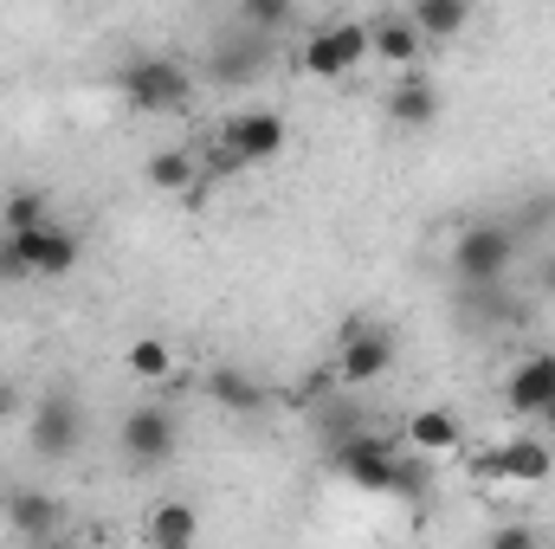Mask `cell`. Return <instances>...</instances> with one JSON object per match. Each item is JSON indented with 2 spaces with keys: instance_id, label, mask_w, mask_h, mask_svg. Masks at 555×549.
Masks as SVG:
<instances>
[{
  "instance_id": "4fadbf2b",
  "label": "cell",
  "mask_w": 555,
  "mask_h": 549,
  "mask_svg": "<svg viewBox=\"0 0 555 549\" xmlns=\"http://www.w3.org/2000/svg\"><path fill=\"white\" fill-rule=\"evenodd\" d=\"M408 446H414V459H452L459 446H465V426H459V413L452 408H420L408 420Z\"/></svg>"
},
{
  "instance_id": "9a60e30c",
  "label": "cell",
  "mask_w": 555,
  "mask_h": 549,
  "mask_svg": "<svg viewBox=\"0 0 555 549\" xmlns=\"http://www.w3.org/2000/svg\"><path fill=\"white\" fill-rule=\"evenodd\" d=\"M201 544V511L188 498H162L149 511V549H194Z\"/></svg>"
},
{
  "instance_id": "5b68a950",
  "label": "cell",
  "mask_w": 555,
  "mask_h": 549,
  "mask_svg": "<svg viewBox=\"0 0 555 549\" xmlns=\"http://www.w3.org/2000/svg\"><path fill=\"white\" fill-rule=\"evenodd\" d=\"M117 446H124V459H130L137 472L168 465V459H175V446H181V413L162 408V401H142V408L124 413V426H117Z\"/></svg>"
},
{
  "instance_id": "e0dca14e",
  "label": "cell",
  "mask_w": 555,
  "mask_h": 549,
  "mask_svg": "<svg viewBox=\"0 0 555 549\" xmlns=\"http://www.w3.org/2000/svg\"><path fill=\"white\" fill-rule=\"evenodd\" d=\"M149 188H162V194H201V155H188V149H155L149 155Z\"/></svg>"
},
{
  "instance_id": "603a6c76",
  "label": "cell",
  "mask_w": 555,
  "mask_h": 549,
  "mask_svg": "<svg viewBox=\"0 0 555 549\" xmlns=\"http://www.w3.org/2000/svg\"><path fill=\"white\" fill-rule=\"evenodd\" d=\"M485 549H543V537H537V524H498Z\"/></svg>"
},
{
  "instance_id": "ac0fdd59",
  "label": "cell",
  "mask_w": 555,
  "mask_h": 549,
  "mask_svg": "<svg viewBox=\"0 0 555 549\" xmlns=\"http://www.w3.org/2000/svg\"><path fill=\"white\" fill-rule=\"evenodd\" d=\"M207 72H214L220 85H253V78L266 72V46H259V39H233V46H214Z\"/></svg>"
},
{
  "instance_id": "ba28073f",
  "label": "cell",
  "mask_w": 555,
  "mask_h": 549,
  "mask_svg": "<svg viewBox=\"0 0 555 549\" xmlns=\"http://www.w3.org/2000/svg\"><path fill=\"white\" fill-rule=\"evenodd\" d=\"M284 142H291V130H284L278 111H233V117L220 124V149H227L240 168H266V162H278Z\"/></svg>"
},
{
  "instance_id": "52a82bcc",
  "label": "cell",
  "mask_w": 555,
  "mask_h": 549,
  "mask_svg": "<svg viewBox=\"0 0 555 549\" xmlns=\"http://www.w3.org/2000/svg\"><path fill=\"white\" fill-rule=\"evenodd\" d=\"M26 439H33L39 459H72V452L85 446V401H78L72 388L39 395L33 413H26Z\"/></svg>"
},
{
  "instance_id": "6da1fadb",
  "label": "cell",
  "mask_w": 555,
  "mask_h": 549,
  "mask_svg": "<svg viewBox=\"0 0 555 549\" xmlns=\"http://www.w3.org/2000/svg\"><path fill=\"white\" fill-rule=\"evenodd\" d=\"M511 266H517V227L511 220H472V227H459V240H452V272H459V284L491 291V284H504Z\"/></svg>"
},
{
  "instance_id": "5bb4252c",
  "label": "cell",
  "mask_w": 555,
  "mask_h": 549,
  "mask_svg": "<svg viewBox=\"0 0 555 549\" xmlns=\"http://www.w3.org/2000/svg\"><path fill=\"white\" fill-rule=\"evenodd\" d=\"M7 524H13L20 537L46 544V537L65 524V505H59L52 491H33V485H26V491H13V498H7Z\"/></svg>"
},
{
  "instance_id": "cb8c5ba5",
  "label": "cell",
  "mask_w": 555,
  "mask_h": 549,
  "mask_svg": "<svg viewBox=\"0 0 555 549\" xmlns=\"http://www.w3.org/2000/svg\"><path fill=\"white\" fill-rule=\"evenodd\" d=\"M20 408H26V395H20V382H0V420H13Z\"/></svg>"
},
{
  "instance_id": "277c9868",
  "label": "cell",
  "mask_w": 555,
  "mask_h": 549,
  "mask_svg": "<svg viewBox=\"0 0 555 549\" xmlns=\"http://www.w3.org/2000/svg\"><path fill=\"white\" fill-rule=\"evenodd\" d=\"M395 356H401V336L388 323H349L336 336V382L343 388H369V382H382L395 369Z\"/></svg>"
},
{
  "instance_id": "8992f818",
  "label": "cell",
  "mask_w": 555,
  "mask_h": 549,
  "mask_svg": "<svg viewBox=\"0 0 555 549\" xmlns=\"http://www.w3.org/2000/svg\"><path fill=\"white\" fill-rule=\"evenodd\" d=\"M297 65H304L310 78H349L356 65H369V20H323V26L304 39Z\"/></svg>"
},
{
  "instance_id": "d4e9b609",
  "label": "cell",
  "mask_w": 555,
  "mask_h": 549,
  "mask_svg": "<svg viewBox=\"0 0 555 549\" xmlns=\"http://www.w3.org/2000/svg\"><path fill=\"white\" fill-rule=\"evenodd\" d=\"M543 433H550V439H555V408H550V413H543Z\"/></svg>"
},
{
  "instance_id": "7402d4cb",
  "label": "cell",
  "mask_w": 555,
  "mask_h": 549,
  "mask_svg": "<svg viewBox=\"0 0 555 549\" xmlns=\"http://www.w3.org/2000/svg\"><path fill=\"white\" fill-rule=\"evenodd\" d=\"M240 20H246L253 33H278V26H291V0H246Z\"/></svg>"
},
{
  "instance_id": "d6986e66",
  "label": "cell",
  "mask_w": 555,
  "mask_h": 549,
  "mask_svg": "<svg viewBox=\"0 0 555 549\" xmlns=\"http://www.w3.org/2000/svg\"><path fill=\"white\" fill-rule=\"evenodd\" d=\"M207 395H214V401H220L227 413H259V408H266V388H259L246 369H214Z\"/></svg>"
},
{
  "instance_id": "7c38bea8",
  "label": "cell",
  "mask_w": 555,
  "mask_h": 549,
  "mask_svg": "<svg viewBox=\"0 0 555 549\" xmlns=\"http://www.w3.org/2000/svg\"><path fill=\"white\" fill-rule=\"evenodd\" d=\"M550 472H555V446L550 439L517 433V439L498 446V478H504V485H543Z\"/></svg>"
},
{
  "instance_id": "3957f363",
  "label": "cell",
  "mask_w": 555,
  "mask_h": 549,
  "mask_svg": "<svg viewBox=\"0 0 555 549\" xmlns=\"http://www.w3.org/2000/svg\"><path fill=\"white\" fill-rule=\"evenodd\" d=\"M78 266V240L65 227H33V233H0V278H65Z\"/></svg>"
},
{
  "instance_id": "30bf717a",
  "label": "cell",
  "mask_w": 555,
  "mask_h": 549,
  "mask_svg": "<svg viewBox=\"0 0 555 549\" xmlns=\"http://www.w3.org/2000/svg\"><path fill=\"white\" fill-rule=\"evenodd\" d=\"M426 52H433V46L414 33L408 7H401V13H375V20H369V59L401 65V72H420V59H426Z\"/></svg>"
},
{
  "instance_id": "4316f807",
  "label": "cell",
  "mask_w": 555,
  "mask_h": 549,
  "mask_svg": "<svg viewBox=\"0 0 555 549\" xmlns=\"http://www.w3.org/2000/svg\"><path fill=\"white\" fill-rule=\"evenodd\" d=\"M46 549H72V544H46Z\"/></svg>"
},
{
  "instance_id": "8fae6325",
  "label": "cell",
  "mask_w": 555,
  "mask_h": 549,
  "mask_svg": "<svg viewBox=\"0 0 555 549\" xmlns=\"http://www.w3.org/2000/svg\"><path fill=\"white\" fill-rule=\"evenodd\" d=\"M382 111H388L395 130H433V124H439V85H433L426 72H408V78L382 98Z\"/></svg>"
},
{
  "instance_id": "2e32d148",
  "label": "cell",
  "mask_w": 555,
  "mask_h": 549,
  "mask_svg": "<svg viewBox=\"0 0 555 549\" xmlns=\"http://www.w3.org/2000/svg\"><path fill=\"white\" fill-rule=\"evenodd\" d=\"M408 20H414V33L426 46H439V39H459V33L472 26V7H465V0H414Z\"/></svg>"
},
{
  "instance_id": "7a4b0ae2",
  "label": "cell",
  "mask_w": 555,
  "mask_h": 549,
  "mask_svg": "<svg viewBox=\"0 0 555 549\" xmlns=\"http://www.w3.org/2000/svg\"><path fill=\"white\" fill-rule=\"evenodd\" d=\"M124 104L142 111V117H168V111H188V98H194V72L181 65V59H168V52H142L124 65Z\"/></svg>"
},
{
  "instance_id": "9c48e42d",
  "label": "cell",
  "mask_w": 555,
  "mask_h": 549,
  "mask_svg": "<svg viewBox=\"0 0 555 549\" xmlns=\"http://www.w3.org/2000/svg\"><path fill=\"white\" fill-rule=\"evenodd\" d=\"M504 408L524 413V420H543V413L555 408V349H537V356H524V362L511 369Z\"/></svg>"
},
{
  "instance_id": "44dd1931",
  "label": "cell",
  "mask_w": 555,
  "mask_h": 549,
  "mask_svg": "<svg viewBox=\"0 0 555 549\" xmlns=\"http://www.w3.org/2000/svg\"><path fill=\"white\" fill-rule=\"evenodd\" d=\"M0 220H7V233H33V227H46V194H39V188H13L7 207H0Z\"/></svg>"
},
{
  "instance_id": "ffe728a7",
  "label": "cell",
  "mask_w": 555,
  "mask_h": 549,
  "mask_svg": "<svg viewBox=\"0 0 555 549\" xmlns=\"http://www.w3.org/2000/svg\"><path fill=\"white\" fill-rule=\"evenodd\" d=\"M124 369H130L137 382H168V375H175V349H168L162 336H137V343L124 349Z\"/></svg>"
},
{
  "instance_id": "484cf974",
  "label": "cell",
  "mask_w": 555,
  "mask_h": 549,
  "mask_svg": "<svg viewBox=\"0 0 555 549\" xmlns=\"http://www.w3.org/2000/svg\"><path fill=\"white\" fill-rule=\"evenodd\" d=\"M550 304H555V272H550Z\"/></svg>"
}]
</instances>
